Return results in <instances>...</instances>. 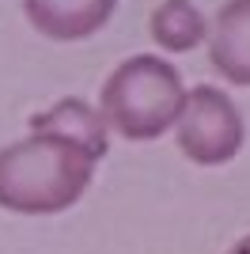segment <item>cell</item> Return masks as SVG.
Masks as SVG:
<instances>
[{"label": "cell", "mask_w": 250, "mask_h": 254, "mask_svg": "<svg viewBox=\"0 0 250 254\" xmlns=\"http://www.w3.org/2000/svg\"><path fill=\"white\" fill-rule=\"evenodd\" d=\"M95 163L53 133H27L0 148V209L15 216H57L91 190Z\"/></svg>", "instance_id": "cell-1"}, {"label": "cell", "mask_w": 250, "mask_h": 254, "mask_svg": "<svg viewBox=\"0 0 250 254\" xmlns=\"http://www.w3.org/2000/svg\"><path fill=\"white\" fill-rule=\"evenodd\" d=\"M182 103V72L156 53L125 57L99 91V114L106 129L125 140H159L163 133H171Z\"/></svg>", "instance_id": "cell-2"}, {"label": "cell", "mask_w": 250, "mask_h": 254, "mask_svg": "<svg viewBox=\"0 0 250 254\" xmlns=\"http://www.w3.org/2000/svg\"><path fill=\"white\" fill-rule=\"evenodd\" d=\"M178 152L197 167H224L243 152L247 122L224 87H186V103L175 122Z\"/></svg>", "instance_id": "cell-3"}, {"label": "cell", "mask_w": 250, "mask_h": 254, "mask_svg": "<svg viewBox=\"0 0 250 254\" xmlns=\"http://www.w3.org/2000/svg\"><path fill=\"white\" fill-rule=\"evenodd\" d=\"M118 0H23V15L42 38L53 42H80L103 31Z\"/></svg>", "instance_id": "cell-4"}, {"label": "cell", "mask_w": 250, "mask_h": 254, "mask_svg": "<svg viewBox=\"0 0 250 254\" xmlns=\"http://www.w3.org/2000/svg\"><path fill=\"white\" fill-rule=\"evenodd\" d=\"M208 61L228 84L250 87V0H224L208 23Z\"/></svg>", "instance_id": "cell-5"}, {"label": "cell", "mask_w": 250, "mask_h": 254, "mask_svg": "<svg viewBox=\"0 0 250 254\" xmlns=\"http://www.w3.org/2000/svg\"><path fill=\"white\" fill-rule=\"evenodd\" d=\"M31 133H53V137L68 140L76 148H83L91 159H103L110 152V129H106L99 106L83 103V99H57L53 106L38 110V114L27 122Z\"/></svg>", "instance_id": "cell-6"}, {"label": "cell", "mask_w": 250, "mask_h": 254, "mask_svg": "<svg viewBox=\"0 0 250 254\" xmlns=\"http://www.w3.org/2000/svg\"><path fill=\"white\" fill-rule=\"evenodd\" d=\"M148 34L163 53H189L208 42V19L193 0H159L148 15Z\"/></svg>", "instance_id": "cell-7"}, {"label": "cell", "mask_w": 250, "mask_h": 254, "mask_svg": "<svg viewBox=\"0 0 250 254\" xmlns=\"http://www.w3.org/2000/svg\"><path fill=\"white\" fill-rule=\"evenodd\" d=\"M228 254H250V235H243V239H235V247H231Z\"/></svg>", "instance_id": "cell-8"}]
</instances>
